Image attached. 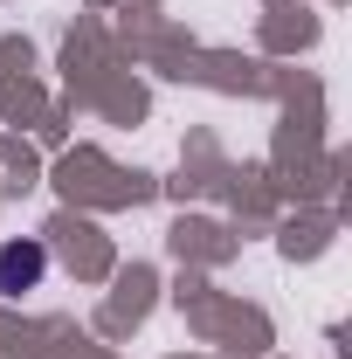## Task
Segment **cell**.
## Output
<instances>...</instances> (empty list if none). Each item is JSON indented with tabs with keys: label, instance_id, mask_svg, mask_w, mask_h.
Segmentation results:
<instances>
[{
	"label": "cell",
	"instance_id": "cell-1",
	"mask_svg": "<svg viewBox=\"0 0 352 359\" xmlns=\"http://www.w3.org/2000/svg\"><path fill=\"white\" fill-rule=\"evenodd\" d=\"M42 276H48V249L35 235L0 242V297H28V290H42Z\"/></svg>",
	"mask_w": 352,
	"mask_h": 359
}]
</instances>
